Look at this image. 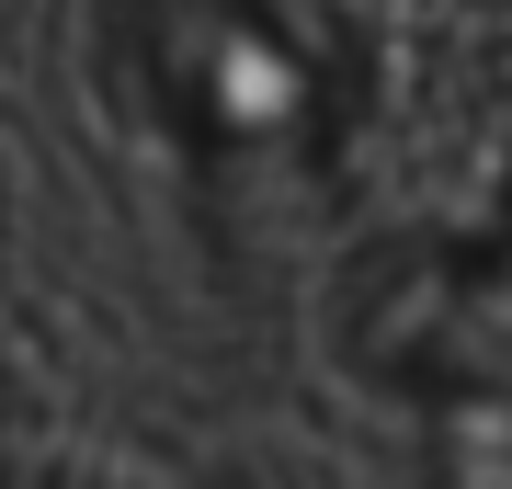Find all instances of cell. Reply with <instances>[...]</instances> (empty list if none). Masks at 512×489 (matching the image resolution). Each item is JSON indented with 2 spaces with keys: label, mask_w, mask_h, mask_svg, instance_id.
Wrapping results in <instances>:
<instances>
[{
  "label": "cell",
  "mask_w": 512,
  "mask_h": 489,
  "mask_svg": "<svg viewBox=\"0 0 512 489\" xmlns=\"http://www.w3.org/2000/svg\"><path fill=\"white\" fill-rule=\"evenodd\" d=\"M137 114L228 194H296L365 126L376 57L342 0H114Z\"/></svg>",
  "instance_id": "obj_1"
},
{
  "label": "cell",
  "mask_w": 512,
  "mask_h": 489,
  "mask_svg": "<svg viewBox=\"0 0 512 489\" xmlns=\"http://www.w3.org/2000/svg\"><path fill=\"white\" fill-rule=\"evenodd\" d=\"M23 478V387H12V364H0V489Z\"/></svg>",
  "instance_id": "obj_3"
},
{
  "label": "cell",
  "mask_w": 512,
  "mask_h": 489,
  "mask_svg": "<svg viewBox=\"0 0 512 489\" xmlns=\"http://www.w3.org/2000/svg\"><path fill=\"white\" fill-rule=\"evenodd\" d=\"M342 353L410 399L512 410V217L365 251L342 285Z\"/></svg>",
  "instance_id": "obj_2"
}]
</instances>
